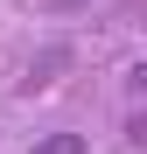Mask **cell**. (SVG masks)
<instances>
[{"mask_svg": "<svg viewBox=\"0 0 147 154\" xmlns=\"http://www.w3.org/2000/svg\"><path fill=\"white\" fill-rule=\"evenodd\" d=\"M63 63H70V56H63V49H42V56L28 63V77H21V91H42V84H49V77H56Z\"/></svg>", "mask_w": 147, "mask_h": 154, "instance_id": "obj_1", "label": "cell"}, {"mask_svg": "<svg viewBox=\"0 0 147 154\" xmlns=\"http://www.w3.org/2000/svg\"><path fill=\"white\" fill-rule=\"evenodd\" d=\"M28 154H91V140H84V133H42Z\"/></svg>", "mask_w": 147, "mask_h": 154, "instance_id": "obj_2", "label": "cell"}]
</instances>
